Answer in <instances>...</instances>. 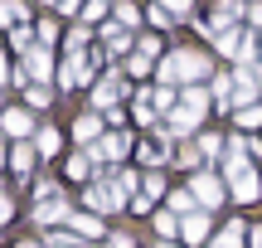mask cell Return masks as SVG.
<instances>
[{
    "label": "cell",
    "mask_w": 262,
    "mask_h": 248,
    "mask_svg": "<svg viewBox=\"0 0 262 248\" xmlns=\"http://www.w3.org/2000/svg\"><path fill=\"white\" fill-rule=\"evenodd\" d=\"M34 146H39V156H54V151H58V132H44Z\"/></svg>",
    "instance_id": "obj_19"
},
{
    "label": "cell",
    "mask_w": 262,
    "mask_h": 248,
    "mask_svg": "<svg viewBox=\"0 0 262 248\" xmlns=\"http://www.w3.org/2000/svg\"><path fill=\"white\" fill-rule=\"evenodd\" d=\"M156 248H175V243H156Z\"/></svg>",
    "instance_id": "obj_27"
},
{
    "label": "cell",
    "mask_w": 262,
    "mask_h": 248,
    "mask_svg": "<svg viewBox=\"0 0 262 248\" xmlns=\"http://www.w3.org/2000/svg\"><path fill=\"white\" fill-rule=\"evenodd\" d=\"M88 171H93V156H73L68 161V180H88Z\"/></svg>",
    "instance_id": "obj_14"
},
{
    "label": "cell",
    "mask_w": 262,
    "mask_h": 248,
    "mask_svg": "<svg viewBox=\"0 0 262 248\" xmlns=\"http://www.w3.org/2000/svg\"><path fill=\"white\" fill-rule=\"evenodd\" d=\"M107 248H131V239H126V234H112V239H107Z\"/></svg>",
    "instance_id": "obj_22"
},
{
    "label": "cell",
    "mask_w": 262,
    "mask_h": 248,
    "mask_svg": "<svg viewBox=\"0 0 262 248\" xmlns=\"http://www.w3.org/2000/svg\"><path fill=\"white\" fill-rule=\"evenodd\" d=\"M0 127H5L15 141H29V136H34V117H29V112H19V107H10V112L0 117Z\"/></svg>",
    "instance_id": "obj_4"
},
{
    "label": "cell",
    "mask_w": 262,
    "mask_h": 248,
    "mask_svg": "<svg viewBox=\"0 0 262 248\" xmlns=\"http://www.w3.org/2000/svg\"><path fill=\"white\" fill-rule=\"evenodd\" d=\"M253 248H262V224H257V229H253Z\"/></svg>",
    "instance_id": "obj_24"
},
{
    "label": "cell",
    "mask_w": 262,
    "mask_h": 248,
    "mask_svg": "<svg viewBox=\"0 0 262 248\" xmlns=\"http://www.w3.org/2000/svg\"><path fill=\"white\" fill-rule=\"evenodd\" d=\"M29 73H34V78H49V49H34V54H29Z\"/></svg>",
    "instance_id": "obj_17"
},
{
    "label": "cell",
    "mask_w": 262,
    "mask_h": 248,
    "mask_svg": "<svg viewBox=\"0 0 262 248\" xmlns=\"http://www.w3.org/2000/svg\"><path fill=\"white\" fill-rule=\"evenodd\" d=\"M34 219H39V224H68V219H73V210H68L63 200H39Z\"/></svg>",
    "instance_id": "obj_5"
},
{
    "label": "cell",
    "mask_w": 262,
    "mask_h": 248,
    "mask_svg": "<svg viewBox=\"0 0 262 248\" xmlns=\"http://www.w3.org/2000/svg\"><path fill=\"white\" fill-rule=\"evenodd\" d=\"M170 210H175L180 219H185V214H199L194 210V190H175V195H170Z\"/></svg>",
    "instance_id": "obj_12"
},
{
    "label": "cell",
    "mask_w": 262,
    "mask_h": 248,
    "mask_svg": "<svg viewBox=\"0 0 262 248\" xmlns=\"http://www.w3.org/2000/svg\"><path fill=\"white\" fill-rule=\"evenodd\" d=\"M49 97H54V93H49V88H44V83H34V88H29V107H44V102H49Z\"/></svg>",
    "instance_id": "obj_20"
},
{
    "label": "cell",
    "mask_w": 262,
    "mask_h": 248,
    "mask_svg": "<svg viewBox=\"0 0 262 248\" xmlns=\"http://www.w3.org/2000/svg\"><path fill=\"white\" fill-rule=\"evenodd\" d=\"M233 200H238V204L257 200V175H253V171H248V175H238V180H233Z\"/></svg>",
    "instance_id": "obj_9"
},
{
    "label": "cell",
    "mask_w": 262,
    "mask_h": 248,
    "mask_svg": "<svg viewBox=\"0 0 262 248\" xmlns=\"http://www.w3.org/2000/svg\"><path fill=\"white\" fill-rule=\"evenodd\" d=\"M117 93H122V83H117V78H107V83H102V88L93 93V102H97V107H107V102H112Z\"/></svg>",
    "instance_id": "obj_16"
},
{
    "label": "cell",
    "mask_w": 262,
    "mask_h": 248,
    "mask_svg": "<svg viewBox=\"0 0 262 248\" xmlns=\"http://www.w3.org/2000/svg\"><path fill=\"white\" fill-rule=\"evenodd\" d=\"M262 122V107H243V112H238V127H257Z\"/></svg>",
    "instance_id": "obj_21"
},
{
    "label": "cell",
    "mask_w": 262,
    "mask_h": 248,
    "mask_svg": "<svg viewBox=\"0 0 262 248\" xmlns=\"http://www.w3.org/2000/svg\"><path fill=\"white\" fill-rule=\"evenodd\" d=\"M97 151H102L107 161H117V156L126 151V136H102V146H97Z\"/></svg>",
    "instance_id": "obj_15"
},
{
    "label": "cell",
    "mask_w": 262,
    "mask_h": 248,
    "mask_svg": "<svg viewBox=\"0 0 262 248\" xmlns=\"http://www.w3.org/2000/svg\"><path fill=\"white\" fill-rule=\"evenodd\" d=\"M209 248H243V224H238V219H233V224H228V229H224V234H219V239H214V243H209Z\"/></svg>",
    "instance_id": "obj_10"
},
{
    "label": "cell",
    "mask_w": 262,
    "mask_h": 248,
    "mask_svg": "<svg viewBox=\"0 0 262 248\" xmlns=\"http://www.w3.org/2000/svg\"><path fill=\"white\" fill-rule=\"evenodd\" d=\"M15 248H44V243H15Z\"/></svg>",
    "instance_id": "obj_26"
},
{
    "label": "cell",
    "mask_w": 262,
    "mask_h": 248,
    "mask_svg": "<svg viewBox=\"0 0 262 248\" xmlns=\"http://www.w3.org/2000/svg\"><path fill=\"white\" fill-rule=\"evenodd\" d=\"M73 136H78V141H93V136H102V117H78Z\"/></svg>",
    "instance_id": "obj_11"
},
{
    "label": "cell",
    "mask_w": 262,
    "mask_h": 248,
    "mask_svg": "<svg viewBox=\"0 0 262 248\" xmlns=\"http://www.w3.org/2000/svg\"><path fill=\"white\" fill-rule=\"evenodd\" d=\"M49 248H88V243L78 239V234H54V239H49Z\"/></svg>",
    "instance_id": "obj_18"
},
{
    "label": "cell",
    "mask_w": 262,
    "mask_h": 248,
    "mask_svg": "<svg viewBox=\"0 0 262 248\" xmlns=\"http://www.w3.org/2000/svg\"><path fill=\"white\" fill-rule=\"evenodd\" d=\"M180 234H185V243H204L209 239V214H185L180 219Z\"/></svg>",
    "instance_id": "obj_7"
},
{
    "label": "cell",
    "mask_w": 262,
    "mask_h": 248,
    "mask_svg": "<svg viewBox=\"0 0 262 248\" xmlns=\"http://www.w3.org/2000/svg\"><path fill=\"white\" fill-rule=\"evenodd\" d=\"M189 190H194V200L204 204V210H219V204H224V180H219V175H209V171H199Z\"/></svg>",
    "instance_id": "obj_1"
},
{
    "label": "cell",
    "mask_w": 262,
    "mask_h": 248,
    "mask_svg": "<svg viewBox=\"0 0 262 248\" xmlns=\"http://www.w3.org/2000/svg\"><path fill=\"white\" fill-rule=\"evenodd\" d=\"M204 68H209V58H199V54H175L165 68H160V73H165L170 83H175V78H199Z\"/></svg>",
    "instance_id": "obj_3"
},
{
    "label": "cell",
    "mask_w": 262,
    "mask_h": 248,
    "mask_svg": "<svg viewBox=\"0 0 262 248\" xmlns=\"http://www.w3.org/2000/svg\"><path fill=\"white\" fill-rule=\"evenodd\" d=\"M165 10H175V15H180V10H189V0H165Z\"/></svg>",
    "instance_id": "obj_23"
},
{
    "label": "cell",
    "mask_w": 262,
    "mask_h": 248,
    "mask_svg": "<svg viewBox=\"0 0 262 248\" xmlns=\"http://www.w3.org/2000/svg\"><path fill=\"white\" fill-rule=\"evenodd\" d=\"M68 234H78V239H102V219H97V214H73V219H68Z\"/></svg>",
    "instance_id": "obj_6"
},
{
    "label": "cell",
    "mask_w": 262,
    "mask_h": 248,
    "mask_svg": "<svg viewBox=\"0 0 262 248\" xmlns=\"http://www.w3.org/2000/svg\"><path fill=\"white\" fill-rule=\"evenodd\" d=\"M156 229H160V239H170V234H180V214H175V210L156 214Z\"/></svg>",
    "instance_id": "obj_13"
},
{
    "label": "cell",
    "mask_w": 262,
    "mask_h": 248,
    "mask_svg": "<svg viewBox=\"0 0 262 248\" xmlns=\"http://www.w3.org/2000/svg\"><path fill=\"white\" fill-rule=\"evenodd\" d=\"M34 151H39V146H29V141H19L15 151H10V166H15V175H29V166H34Z\"/></svg>",
    "instance_id": "obj_8"
},
{
    "label": "cell",
    "mask_w": 262,
    "mask_h": 248,
    "mask_svg": "<svg viewBox=\"0 0 262 248\" xmlns=\"http://www.w3.org/2000/svg\"><path fill=\"white\" fill-rule=\"evenodd\" d=\"M0 219H10V200H0Z\"/></svg>",
    "instance_id": "obj_25"
},
{
    "label": "cell",
    "mask_w": 262,
    "mask_h": 248,
    "mask_svg": "<svg viewBox=\"0 0 262 248\" xmlns=\"http://www.w3.org/2000/svg\"><path fill=\"white\" fill-rule=\"evenodd\" d=\"M122 180H107V185H88V210H122Z\"/></svg>",
    "instance_id": "obj_2"
}]
</instances>
